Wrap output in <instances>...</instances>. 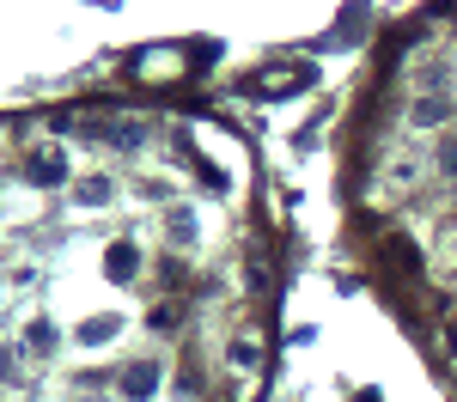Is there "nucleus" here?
I'll return each mask as SVG.
<instances>
[{
    "label": "nucleus",
    "instance_id": "obj_1",
    "mask_svg": "<svg viewBox=\"0 0 457 402\" xmlns=\"http://www.w3.org/2000/svg\"><path fill=\"white\" fill-rule=\"evenodd\" d=\"M135 262H141V256L129 250V244H116V250H110V281H135Z\"/></svg>",
    "mask_w": 457,
    "mask_h": 402
}]
</instances>
